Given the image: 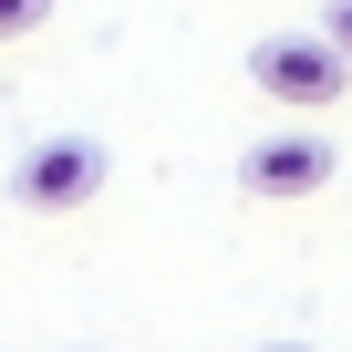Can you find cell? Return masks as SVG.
<instances>
[{"label":"cell","mask_w":352,"mask_h":352,"mask_svg":"<svg viewBox=\"0 0 352 352\" xmlns=\"http://www.w3.org/2000/svg\"><path fill=\"white\" fill-rule=\"evenodd\" d=\"M249 83H259L270 104H290V114H321V104H342L352 63H342L331 32H259V42H249Z\"/></svg>","instance_id":"cell-1"},{"label":"cell","mask_w":352,"mask_h":352,"mask_svg":"<svg viewBox=\"0 0 352 352\" xmlns=\"http://www.w3.org/2000/svg\"><path fill=\"white\" fill-rule=\"evenodd\" d=\"M11 197H21L32 218H73V208H94V197H104V145H94V135H42V145L11 166Z\"/></svg>","instance_id":"cell-2"},{"label":"cell","mask_w":352,"mask_h":352,"mask_svg":"<svg viewBox=\"0 0 352 352\" xmlns=\"http://www.w3.org/2000/svg\"><path fill=\"white\" fill-rule=\"evenodd\" d=\"M239 187H249V197H321V187H331V135H311V124L259 135V145L239 155Z\"/></svg>","instance_id":"cell-3"},{"label":"cell","mask_w":352,"mask_h":352,"mask_svg":"<svg viewBox=\"0 0 352 352\" xmlns=\"http://www.w3.org/2000/svg\"><path fill=\"white\" fill-rule=\"evenodd\" d=\"M42 11H52V0H0V42H21V32H42Z\"/></svg>","instance_id":"cell-4"},{"label":"cell","mask_w":352,"mask_h":352,"mask_svg":"<svg viewBox=\"0 0 352 352\" xmlns=\"http://www.w3.org/2000/svg\"><path fill=\"white\" fill-rule=\"evenodd\" d=\"M321 32L342 42V63H352V0H331V11H321Z\"/></svg>","instance_id":"cell-5"},{"label":"cell","mask_w":352,"mask_h":352,"mask_svg":"<svg viewBox=\"0 0 352 352\" xmlns=\"http://www.w3.org/2000/svg\"><path fill=\"white\" fill-rule=\"evenodd\" d=\"M249 352H311V342H249Z\"/></svg>","instance_id":"cell-6"}]
</instances>
